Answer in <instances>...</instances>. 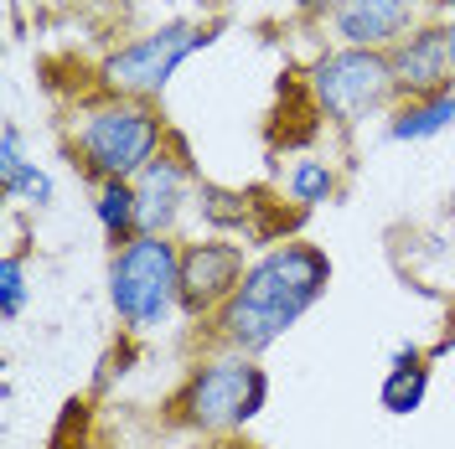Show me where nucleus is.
Returning a JSON list of instances; mask_svg holds the SVG:
<instances>
[{"mask_svg":"<svg viewBox=\"0 0 455 449\" xmlns=\"http://www.w3.org/2000/svg\"><path fill=\"white\" fill-rule=\"evenodd\" d=\"M326 284H331V258L315 243H280L249 264L233 300L218 310V336L233 357H259L290 326H300V315L326 295Z\"/></svg>","mask_w":455,"mask_h":449,"instance_id":"f257e3e1","label":"nucleus"},{"mask_svg":"<svg viewBox=\"0 0 455 449\" xmlns=\"http://www.w3.org/2000/svg\"><path fill=\"white\" fill-rule=\"evenodd\" d=\"M109 305L130 331H156L181 305V248L156 232L119 248L109 264Z\"/></svg>","mask_w":455,"mask_h":449,"instance_id":"f03ea898","label":"nucleus"},{"mask_svg":"<svg viewBox=\"0 0 455 449\" xmlns=\"http://www.w3.org/2000/svg\"><path fill=\"white\" fill-rule=\"evenodd\" d=\"M161 140H166V124L145 98H114L84 119L78 155L99 181H135L161 155Z\"/></svg>","mask_w":455,"mask_h":449,"instance_id":"7ed1b4c3","label":"nucleus"},{"mask_svg":"<svg viewBox=\"0 0 455 449\" xmlns=\"http://www.w3.org/2000/svg\"><path fill=\"white\" fill-rule=\"evenodd\" d=\"M264 403H269V377L249 357H223V362L197 366L187 377L181 398H176L181 419L192 423V429H207V434L243 429L249 419H259Z\"/></svg>","mask_w":455,"mask_h":449,"instance_id":"20e7f679","label":"nucleus"},{"mask_svg":"<svg viewBox=\"0 0 455 449\" xmlns=\"http://www.w3.org/2000/svg\"><path fill=\"white\" fill-rule=\"evenodd\" d=\"M311 98L326 119L357 124L368 114L388 109V98H398L394 62L388 52H372V47H337L311 67Z\"/></svg>","mask_w":455,"mask_h":449,"instance_id":"39448f33","label":"nucleus"},{"mask_svg":"<svg viewBox=\"0 0 455 449\" xmlns=\"http://www.w3.org/2000/svg\"><path fill=\"white\" fill-rule=\"evenodd\" d=\"M207 42H212V36L202 27H192V21H166V27H156L150 36L119 47L99 73H104V83H109L114 93L150 104V98L166 93V83L176 78V67L197 52V47H207Z\"/></svg>","mask_w":455,"mask_h":449,"instance_id":"423d86ee","label":"nucleus"},{"mask_svg":"<svg viewBox=\"0 0 455 449\" xmlns=\"http://www.w3.org/2000/svg\"><path fill=\"white\" fill-rule=\"evenodd\" d=\"M249 264L243 248L228 243V238H202L181 248V310L187 315H207V310H223L233 300V289L243 284Z\"/></svg>","mask_w":455,"mask_h":449,"instance_id":"0eeeda50","label":"nucleus"},{"mask_svg":"<svg viewBox=\"0 0 455 449\" xmlns=\"http://www.w3.org/2000/svg\"><path fill=\"white\" fill-rule=\"evenodd\" d=\"M388 62H394V83L398 98H435V93H451V31L445 27H419L409 31L403 42L388 47Z\"/></svg>","mask_w":455,"mask_h":449,"instance_id":"6e6552de","label":"nucleus"},{"mask_svg":"<svg viewBox=\"0 0 455 449\" xmlns=\"http://www.w3.org/2000/svg\"><path fill=\"white\" fill-rule=\"evenodd\" d=\"M337 36L347 47H372V52H388L394 42L409 36L414 21V0H341V11L331 16Z\"/></svg>","mask_w":455,"mask_h":449,"instance_id":"1a4fd4ad","label":"nucleus"},{"mask_svg":"<svg viewBox=\"0 0 455 449\" xmlns=\"http://www.w3.org/2000/svg\"><path fill=\"white\" fill-rule=\"evenodd\" d=\"M187 181H192V170H187V161H176V155H156V161L135 176L140 232L171 238V227L181 217V201H187Z\"/></svg>","mask_w":455,"mask_h":449,"instance_id":"9d476101","label":"nucleus"},{"mask_svg":"<svg viewBox=\"0 0 455 449\" xmlns=\"http://www.w3.org/2000/svg\"><path fill=\"white\" fill-rule=\"evenodd\" d=\"M425 393H429V362L409 346V351H398L394 357L388 377H383V388H378V403L403 419V414H419V408H425Z\"/></svg>","mask_w":455,"mask_h":449,"instance_id":"9b49d317","label":"nucleus"},{"mask_svg":"<svg viewBox=\"0 0 455 449\" xmlns=\"http://www.w3.org/2000/svg\"><path fill=\"white\" fill-rule=\"evenodd\" d=\"M93 212H99V227H104V238L114 243V253L130 248V243L140 238L135 181H99V201H93Z\"/></svg>","mask_w":455,"mask_h":449,"instance_id":"f8f14e48","label":"nucleus"},{"mask_svg":"<svg viewBox=\"0 0 455 449\" xmlns=\"http://www.w3.org/2000/svg\"><path fill=\"white\" fill-rule=\"evenodd\" d=\"M455 124V93H435V98H403L388 119L394 140H435Z\"/></svg>","mask_w":455,"mask_h":449,"instance_id":"ddd939ff","label":"nucleus"},{"mask_svg":"<svg viewBox=\"0 0 455 449\" xmlns=\"http://www.w3.org/2000/svg\"><path fill=\"white\" fill-rule=\"evenodd\" d=\"M290 197L300 207H321V201L337 197V170L326 161H295L290 166Z\"/></svg>","mask_w":455,"mask_h":449,"instance_id":"4468645a","label":"nucleus"},{"mask_svg":"<svg viewBox=\"0 0 455 449\" xmlns=\"http://www.w3.org/2000/svg\"><path fill=\"white\" fill-rule=\"evenodd\" d=\"M21 310H27V264L21 253H5L0 258V315L16 320Z\"/></svg>","mask_w":455,"mask_h":449,"instance_id":"2eb2a0df","label":"nucleus"},{"mask_svg":"<svg viewBox=\"0 0 455 449\" xmlns=\"http://www.w3.org/2000/svg\"><path fill=\"white\" fill-rule=\"evenodd\" d=\"M0 192H5L11 201H27V207H47V201H52V176L36 170V161H31V166L21 170L11 186H0Z\"/></svg>","mask_w":455,"mask_h":449,"instance_id":"dca6fc26","label":"nucleus"},{"mask_svg":"<svg viewBox=\"0 0 455 449\" xmlns=\"http://www.w3.org/2000/svg\"><path fill=\"white\" fill-rule=\"evenodd\" d=\"M31 161L21 155V130L16 124H0V186H11Z\"/></svg>","mask_w":455,"mask_h":449,"instance_id":"f3484780","label":"nucleus"},{"mask_svg":"<svg viewBox=\"0 0 455 449\" xmlns=\"http://www.w3.org/2000/svg\"><path fill=\"white\" fill-rule=\"evenodd\" d=\"M300 16H337L341 11V0H290Z\"/></svg>","mask_w":455,"mask_h":449,"instance_id":"a211bd4d","label":"nucleus"},{"mask_svg":"<svg viewBox=\"0 0 455 449\" xmlns=\"http://www.w3.org/2000/svg\"><path fill=\"white\" fill-rule=\"evenodd\" d=\"M445 31H451V62H455V21H451V27H445Z\"/></svg>","mask_w":455,"mask_h":449,"instance_id":"6ab92c4d","label":"nucleus"},{"mask_svg":"<svg viewBox=\"0 0 455 449\" xmlns=\"http://www.w3.org/2000/svg\"><path fill=\"white\" fill-rule=\"evenodd\" d=\"M429 5H455V0H429Z\"/></svg>","mask_w":455,"mask_h":449,"instance_id":"aec40b11","label":"nucleus"}]
</instances>
